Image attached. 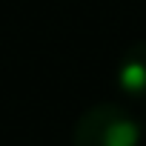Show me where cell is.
I'll return each instance as SVG.
<instances>
[{
    "label": "cell",
    "instance_id": "7a4b0ae2",
    "mask_svg": "<svg viewBox=\"0 0 146 146\" xmlns=\"http://www.w3.org/2000/svg\"><path fill=\"white\" fill-rule=\"evenodd\" d=\"M115 80H117V89L126 98H135V100L146 98V40L132 43L120 54Z\"/></svg>",
    "mask_w": 146,
    "mask_h": 146
},
{
    "label": "cell",
    "instance_id": "6da1fadb",
    "mask_svg": "<svg viewBox=\"0 0 146 146\" xmlns=\"http://www.w3.org/2000/svg\"><path fill=\"white\" fill-rule=\"evenodd\" d=\"M72 146H140V123L120 103H95L75 120Z\"/></svg>",
    "mask_w": 146,
    "mask_h": 146
}]
</instances>
